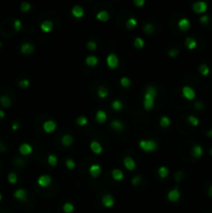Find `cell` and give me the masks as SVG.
Masks as SVG:
<instances>
[{"instance_id":"52","label":"cell","mask_w":212,"mask_h":213,"mask_svg":"<svg viewBox=\"0 0 212 213\" xmlns=\"http://www.w3.org/2000/svg\"><path fill=\"white\" fill-rule=\"evenodd\" d=\"M175 177H176V180L178 182H180L181 180H182V178H183V171H177L176 173V176H175Z\"/></svg>"},{"instance_id":"44","label":"cell","mask_w":212,"mask_h":213,"mask_svg":"<svg viewBox=\"0 0 212 213\" xmlns=\"http://www.w3.org/2000/svg\"><path fill=\"white\" fill-rule=\"evenodd\" d=\"M86 48L89 50V51H96V49H97V43L93 40L89 41L86 44Z\"/></svg>"},{"instance_id":"56","label":"cell","mask_w":212,"mask_h":213,"mask_svg":"<svg viewBox=\"0 0 212 213\" xmlns=\"http://www.w3.org/2000/svg\"><path fill=\"white\" fill-rule=\"evenodd\" d=\"M4 117H5V112L2 109H0V119H4Z\"/></svg>"},{"instance_id":"34","label":"cell","mask_w":212,"mask_h":213,"mask_svg":"<svg viewBox=\"0 0 212 213\" xmlns=\"http://www.w3.org/2000/svg\"><path fill=\"white\" fill-rule=\"evenodd\" d=\"M62 210H64L65 213H73L74 210H75V207L72 203H65L64 206H62Z\"/></svg>"},{"instance_id":"40","label":"cell","mask_w":212,"mask_h":213,"mask_svg":"<svg viewBox=\"0 0 212 213\" xmlns=\"http://www.w3.org/2000/svg\"><path fill=\"white\" fill-rule=\"evenodd\" d=\"M155 29V26L153 23H147L145 26H144V31L146 32L147 34H151Z\"/></svg>"},{"instance_id":"28","label":"cell","mask_w":212,"mask_h":213,"mask_svg":"<svg viewBox=\"0 0 212 213\" xmlns=\"http://www.w3.org/2000/svg\"><path fill=\"white\" fill-rule=\"evenodd\" d=\"M199 72L202 76H208L210 73V68L208 67L207 64H201L199 67Z\"/></svg>"},{"instance_id":"37","label":"cell","mask_w":212,"mask_h":213,"mask_svg":"<svg viewBox=\"0 0 212 213\" xmlns=\"http://www.w3.org/2000/svg\"><path fill=\"white\" fill-rule=\"evenodd\" d=\"M87 122H89V119L85 116H80L78 117L77 119H76V123H77L78 126H81V127H84V126L87 125Z\"/></svg>"},{"instance_id":"47","label":"cell","mask_w":212,"mask_h":213,"mask_svg":"<svg viewBox=\"0 0 212 213\" xmlns=\"http://www.w3.org/2000/svg\"><path fill=\"white\" fill-rule=\"evenodd\" d=\"M29 84H30V81L28 79H23V80H21V81L19 82V85H20L21 88H28V86H29Z\"/></svg>"},{"instance_id":"11","label":"cell","mask_w":212,"mask_h":213,"mask_svg":"<svg viewBox=\"0 0 212 213\" xmlns=\"http://www.w3.org/2000/svg\"><path fill=\"white\" fill-rule=\"evenodd\" d=\"M72 15L75 17L76 19H81L84 16V8L79 4H76L72 7Z\"/></svg>"},{"instance_id":"46","label":"cell","mask_w":212,"mask_h":213,"mask_svg":"<svg viewBox=\"0 0 212 213\" xmlns=\"http://www.w3.org/2000/svg\"><path fill=\"white\" fill-rule=\"evenodd\" d=\"M179 53H180V51H179L178 48H173V49H170L169 51V56L172 58H175L179 55Z\"/></svg>"},{"instance_id":"22","label":"cell","mask_w":212,"mask_h":213,"mask_svg":"<svg viewBox=\"0 0 212 213\" xmlns=\"http://www.w3.org/2000/svg\"><path fill=\"white\" fill-rule=\"evenodd\" d=\"M111 177L115 181H122L124 179V173L119 168H115L111 171Z\"/></svg>"},{"instance_id":"58","label":"cell","mask_w":212,"mask_h":213,"mask_svg":"<svg viewBox=\"0 0 212 213\" xmlns=\"http://www.w3.org/2000/svg\"><path fill=\"white\" fill-rule=\"evenodd\" d=\"M209 154L212 156V148H210V150H209Z\"/></svg>"},{"instance_id":"33","label":"cell","mask_w":212,"mask_h":213,"mask_svg":"<svg viewBox=\"0 0 212 213\" xmlns=\"http://www.w3.org/2000/svg\"><path fill=\"white\" fill-rule=\"evenodd\" d=\"M187 122L190 124L192 127H196V126H199V124H200V119H199L198 117L192 116V114L189 117H187Z\"/></svg>"},{"instance_id":"13","label":"cell","mask_w":212,"mask_h":213,"mask_svg":"<svg viewBox=\"0 0 212 213\" xmlns=\"http://www.w3.org/2000/svg\"><path fill=\"white\" fill-rule=\"evenodd\" d=\"M123 162H124V166H125V167L128 171H134V169L136 168V163H135L134 159L131 158L130 156H126V157L124 158Z\"/></svg>"},{"instance_id":"10","label":"cell","mask_w":212,"mask_h":213,"mask_svg":"<svg viewBox=\"0 0 212 213\" xmlns=\"http://www.w3.org/2000/svg\"><path fill=\"white\" fill-rule=\"evenodd\" d=\"M89 175H91V178H98L102 173V168L99 164L97 163H94L89 166Z\"/></svg>"},{"instance_id":"20","label":"cell","mask_w":212,"mask_h":213,"mask_svg":"<svg viewBox=\"0 0 212 213\" xmlns=\"http://www.w3.org/2000/svg\"><path fill=\"white\" fill-rule=\"evenodd\" d=\"M98 62H99V59H98V57L95 55H89L85 58V64L89 67H91V68L96 67L98 65Z\"/></svg>"},{"instance_id":"32","label":"cell","mask_w":212,"mask_h":213,"mask_svg":"<svg viewBox=\"0 0 212 213\" xmlns=\"http://www.w3.org/2000/svg\"><path fill=\"white\" fill-rule=\"evenodd\" d=\"M98 96H99L101 99H104L108 96V88H105V86H99L98 88V92H97Z\"/></svg>"},{"instance_id":"18","label":"cell","mask_w":212,"mask_h":213,"mask_svg":"<svg viewBox=\"0 0 212 213\" xmlns=\"http://www.w3.org/2000/svg\"><path fill=\"white\" fill-rule=\"evenodd\" d=\"M185 46L188 50H193L198 46V42L196 41V39L191 38V36H187L185 39Z\"/></svg>"},{"instance_id":"8","label":"cell","mask_w":212,"mask_h":213,"mask_svg":"<svg viewBox=\"0 0 212 213\" xmlns=\"http://www.w3.org/2000/svg\"><path fill=\"white\" fill-rule=\"evenodd\" d=\"M102 205L104 206L105 208H111L115 206V199L111 194H104L102 197Z\"/></svg>"},{"instance_id":"1","label":"cell","mask_w":212,"mask_h":213,"mask_svg":"<svg viewBox=\"0 0 212 213\" xmlns=\"http://www.w3.org/2000/svg\"><path fill=\"white\" fill-rule=\"evenodd\" d=\"M157 97V91L154 86H148L144 96V108L148 111L153 109L155 104V98Z\"/></svg>"},{"instance_id":"14","label":"cell","mask_w":212,"mask_h":213,"mask_svg":"<svg viewBox=\"0 0 212 213\" xmlns=\"http://www.w3.org/2000/svg\"><path fill=\"white\" fill-rule=\"evenodd\" d=\"M89 148H91L93 153L98 154V155L103 152V147H102L101 143L99 142H97V140H93V142H91V143H89Z\"/></svg>"},{"instance_id":"50","label":"cell","mask_w":212,"mask_h":213,"mask_svg":"<svg viewBox=\"0 0 212 213\" xmlns=\"http://www.w3.org/2000/svg\"><path fill=\"white\" fill-rule=\"evenodd\" d=\"M204 103L203 102H201V101H198V102H196L194 103V108H196V110H203L204 109Z\"/></svg>"},{"instance_id":"48","label":"cell","mask_w":212,"mask_h":213,"mask_svg":"<svg viewBox=\"0 0 212 213\" xmlns=\"http://www.w3.org/2000/svg\"><path fill=\"white\" fill-rule=\"evenodd\" d=\"M14 28L16 31H20L22 29V22L20 20H15L14 22Z\"/></svg>"},{"instance_id":"45","label":"cell","mask_w":212,"mask_h":213,"mask_svg":"<svg viewBox=\"0 0 212 213\" xmlns=\"http://www.w3.org/2000/svg\"><path fill=\"white\" fill-rule=\"evenodd\" d=\"M141 181H143V179H141V176H134L132 178V180H131V183H132L133 186H137L141 183Z\"/></svg>"},{"instance_id":"9","label":"cell","mask_w":212,"mask_h":213,"mask_svg":"<svg viewBox=\"0 0 212 213\" xmlns=\"http://www.w3.org/2000/svg\"><path fill=\"white\" fill-rule=\"evenodd\" d=\"M51 183H52V179L49 175H42L38 179L39 186H41V187H43V188L48 187Z\"/></svg>"},{"instance_id":"51","label":"cell","mask_w":212,"mask_h":213,"mask_svg":"<svg viewBox=\"0 0 212 213\" xmlns=\"http://www.w3.org/2000/svg\"><path fill=\"white\" fill-rule=\"evenodd\" d=\"M134 5L137 7H141L145 5V0H134Z\"/></svg>"},{"instance_id":"41","label":"cell","mask_w":212,"mask_h":213,"mask_svg":"<svg viewBox=\"0 0 212 213\" xmlns=\"http://www.w3.org/2000/svg\"><path fill=\"white\" fill-rule=\"evenodd\" d=\"M120 83L123 88H129L131 85V80L128 77H122L120 79Z\"/></svg>"},{"instance_id":"25","label":"cell","mask_w":212,"mask_h":213,"mask_svg":"<svg viewBox=\"0 0 212 213\" xmlns=\"http://www.w3.org/2000/svg\"><path fill=\"white\" fill-rule=\"evenodd\" d=\"M110 127L112 128L113 130H115V131H122V130H124L125 126H124V124L122 123L121 121H119V119H113L110 124Z\"/></svg>"},{"instance_id":"54","label":"cell","mask_w":212,"mask_h":213,"mask_svg":"<svg viewBox=\"0 0 212 213\" xmlns=\"http://www.w3.org/2000/svg\"><path fill=\"white\" fill-rule=\"evenodd\" d=\"M6 150V148H5V145H3L1 142H0V152H4Z\"/></svg>"},{"instance_id":"55","label":"cell","mask_w":212,"mask_h":213,"mask_svg":"<svg viewBox=\"0 0 212 213\" xmlns=\"http://www.w3.org/2000/svg\"><path fill=\"white\" fill-rule=\"evenodd\" d=\"M207 193H208L209 197H212V185L209 186V188H208V191H207Z\"/></svg>"},{"instance_id":"39","label":"cell","mask_w":212,"mask_h":213,"mask_svg":"<svg viewBox=\"0 0 212 213\" xmlns=\"http://www.w3.org/2000/svg\"><path fill=\"white\" fill-rule=\"evenodd\" d=\"M7 180L8 182H10V184H16L17 181H18V176H17L16 173H14V171H12V173L8 174L7 176Z\"/></svg>"},{"instance_id":"12","label":"cell","mask_w":212,"mask_h":213,"mask_svg":"<svg viewBox=\"0 0 212 213\" xmlns=\"http://www.w3.org/2000/svg\"><path fill=\"white\" fill-rule=\"evenodd\" d=\"M33 149H32L31 145L27 142H24V143H21L20 147H19V152H20L21 155L23 156H27V155H30L32 153Z\"/></svg>"},{"instance_id":"2","label":"cell","mask_w":212,"mask_h":213,"mask_svg":"<svg viewBox=\"0 0 212 213\" xmlns=\"http://www.w3.org/2000/svg\"><path fill=\"white\" fill-rule=\"evenodd\" d=\"M138 145L144 152H148V153L156 151V149L158 148V145L154 140H141Z\"/></svg>"},{"instance_id":"29","label":"cell","mask_w":212,"mask_h":213,"mask_svg":"<svg viewBox=\"0 0 212 213\" xmlns=\"http://www.w3.org/2000/svg\"><path fill=\"white\" fill-rule=\"evenodd\" d=\"M158 175H159V177L161 178V179H165V178H167L169 177V175H170V171H169V168H167V166H160L158 168Z\"/></svg>"},{"instance_id":"43","label":"cell","mask_w":212,"mask_h":213,"mask_svg":"<svg viewBox=\"0 0 212 213\" xmlns=\"http://www.w3.org/2000/svg\"><path fill=\"white\" fill-rule=\"evenodd\" d=\"M65 166H67L68 169H74L76 166V163L72 158H68V159L65 160Z\"/></svg>"},{"instance_id":"21","label":"cell","mask_w":212,"mask_h":213,"mask_svg":"<svg viewBox=\"0 0 212 213\" xmlns=\"http://www.w3.org/2000/svg\"><path fill=\"white\" fill-rule=\"evenodd\" d=\"M53 27H54L53 22L50 20H45L41 24V29H42L44 32H47V33L51 31V30L53 29Z\"/></svg>"},{"instance_id":"16","label":"cell","mask_w":212,"mask_h":213,"mask_svg":"<svg viewBox=\"0 0 212 213\" xmlns=\"http://www.w3.org/2000/svg\"><path fill=\"white\" fill-rule=\"evenodd\" d=\"M178 27H179V29L182 30V31H187V30L190 28V21H189L187 18L180 19L178 22Z\"/></svg>"},{"instance_id":"53","label":"cell","mask_w":212,"mask_h":213,"mask_svg":"<svg viewBox=\"0 0 212 213\" xmlns=\"http://www.w3.org/2000/svg\"><path fill=\"white\" fill-rule=\"evenodd\" d=\"M12 128L13 130H18L19 128H20V125H19V123L17 121L13 122V125H12Z\"/></svg>"},{"instance_id":"15","label":"cell","mask_w":212,"mask_h":213,"mask_svg":"<svg viewBox=\"0 0 212 213\" xmlns=\"http://www.w3.org/2000/svg\"><path fill=\"white\" fill-rule=\"evenodd\" d=\"M14 197H16L18 201L21 202H25L27 200V191L23 188H19L14 192Z\"/></svg>"},{"instance_id":"5","label":"cell","mask_w":212,"mask_h":213,"mask_svg":"<svg viewBox=\"0 0 212 213\" xmlns=\"http://www.w3.org/2000/svg\"><path fill=\"white\" fill-rule=\"evenodd\" d=\"M182 95H183V97H184L185 99L189 100V101L193 100L194 98H196V91H194L192 88H190V86H188V85L183 86V88H182Z\"/></svg>"},{"instance_id":"3","label":"cell","mask_w":212,"mask_h":213,"mask_svg":"<svg viewBox=\"0 0 212 213\" xmlns=\"http://www.w3.org/2000/svg\"><path fill=\"white\" fill-rule=\"evenodd\" d=\"M106 62H107V66L109 67L110 69L115 70L119 67V57L117 56V54L115 53H109L106 57Z\"/></svg>"},{"instance_id":"27","label":"cell","mask_w":212,"mask_h":213,"mask_svg":"<svg viewBox=\"0 0 212 213\" xmlns=\"http://www.w3.org/2000/svg\"><path fill=\"white\" fill-rule=\"evenodd\" d=\"M0 104H1L4 108H8L10 105H12V100H10V98L6 95L1 96V97H0Z\"/></svg>"},{"instance_id":"38","label":"cell","mask_w":212,"mask_h":213,"mask_svg":"<svg viewBox=\"0 0 212 213\" xmlns=\"http://www.w3.org/2000/svg\"><path fill=\"white\" fill-rule=\"evenodd\" d=\"M144 46H145V41L141 38H135L134 40V47L136 49H143Z\"/></svg>"},{"instance_id":"59","label":"cell","mask_w":212,"mask_h":213,"mask_svg":"<svg viewBox=\"0 0 212 213\" xmlns=\"http://www.w3.org/2000/svg\"><path fill=\"white\" fill-rule=\"evenodd\" d=\"M1 200H2V194L0 193V201H1Z\"/></svg>"},{"instance_id":"23","label":"cell","mask_w":212,"mask_h":213,"mask_svg":"<svg viewBox=\"0 0 212 213\" xmlns=\"http://www.w3.org/2000/svg\"><path fill=\"white\" fill-rule=\"evenodd\" d=\"M74 142V138L72 135H70V134H64V135L62 136V145H65V147H70V145H72Z\"/></svg>"},{"instance_id":"36","label":"cell","mask_w":212,"mask_h":213,"mask_svg":"<svg viewBox=\"0 0 212 213\" xmlns=\"http://www.w3.org/2000/svg\"><path fill=\"white\" fill-rule=\"evenodd\" d=\"M137 26V20L135 18H129L126 22V27L128 29H133Z\"/></svg>"},{"instance_id":"42","label":"cell","mask_w":212,"mask_h":213,"mask_svg":"<svg viewBox=\"0 0 212 213\" xmlns=\"http://www.w3.org/2000/svg\"><path fill=\"white\" fill-rule=\"evenodd\" d=\"M30 8H31V4H30L29 2H22L20 4V10L21 12L23 13H26L28 12V10H30Z\"/></svg>"},{"instance_id":"57","label":"cell","mask_w":212,"mask_h":213,"mask_svg":"<svg viewBox=\"0 0 212 213\" xmlns=\"http://www.w3.org/2000/svg\"><path fill=\"white\" fill-rule=\"evenodd\" d=\"M206 135H207V136H208V137H210V138H212V129H210V130H208V131H207Z\"/></svg>"},{"instance_id":"6","label":"cell","mask_w":212,"mask_h":213,"mask_svg":"<svg viewBox=\"0 0 212 213\" xmlns=\"http://www.w3.org/2000/svg\"><path fill=\"white\" fill-rule=\"evenodd\" d=\"M56 123L53 121V119H48L45 123L43 124V130L46 132V133H52L56 130Z\"/></svg>"},{"instance_id":"30","label":"cell","mask_w":212,"mask_h":213,"mask_svg":"<svg viewBox=\"0 0 212 213\" xmlns=\"http://www.w3.org/2000/svg\"><path fill=\"white\" fill-rule=\"evenodd\" d=\"M123 103L120 100H115V101L111 102V108H112L115 111H121L123 109Z\"/></svg>"},{"instance_id":"19","label":"cell","mask_w":212,"mask_h":213,"mask_svg":"<svg viewBox=\"0 0 212 213\" xmlns=\"http://www.w3.org/2000/svg\"><path fill=\"white\" fill-rule=\"evenodd\" d=\"M96 121L99 124H104L107 121V114L104 110H98L96 112V117H95Z\"/></svg>"},{"instance_id":"7","label":"cell","mask_w":212,"mask_h":213,"mask_svg":"<svg viewBox=\"0 0 212 213\" xmlns=\"http://www.w3.org/2000/svg\"><path fill=\"white\" fill-rule=\"evenodd\" d=\"M180 197H181V193L179 191L178 188H173L169 191L167 193V199H169L170 202H173V203H176L180 200Z\"/></svg>"},{"instance_id":"17","label":"cell","mask_w":212,"mask_h":213,"mask_svg":"<svg viewBox=\"0 0 212 213\" xmlns=\"http://www.w3.org/2000/svg\"><path fill=\"white\" fill-rule=\"evenodd\" d=\"M20 50H21V53L29 55V54H31L32 52L34 51V46L32 44H30V43H24L21 46Z\"/></svg>"},{"instance_id":"26","label":"cell","mask_w":212,"mask_h":213,"mask_svg":"<svg viewBox=\"0 0 212 213\" xmlns=\"http://www.w3.org/2000/svg\"><path fill=\"white\" fill-rule=\"evenodd\" d=\"M97 19L99 21H101V22H106V21L109 20V14L107 10H100L99 13L97 14Z\"/></svg>"},{"instance_id":"4","label":"cell","mask_w":212,"mask_h":213,"mask_svg":"<svg viewBox=\"0 0 212 213\" xmlns=\"http://www.w3.org/2000/svg\"><path fill=\"white\" fill-rule=\"evenodd\" d=\"M192 10L196 14H203L208 10V4L205 1H196L192 4Z\"/></svg>"},{"instance_id":"24","label":"cell","mask_w":212,"mask_h":213,"mask_svg":"<svg viewBox=\"0 0 212 213\" xmlns=\"http://www.w3.org/2000/svg\"><path fill=\"white\" fill-rule=\"evenodd\" d=\"M191 154L194 158H200L203 155V148L200 145H194L191 149Z\"/></svg>"},{"instance_id":"60","label":"cell","mask_w":212,"mask_h":213,"mask_svg":"<svg viewBox=\"0 0 212 213\" xmlns=\"http://www.w3.org/2000/svg\"><path fill=\"white\" fill-rule=\"evenodd\" d=\"M1 46H2V43H1V42H0V47H1Z\"/></svg>"},{"instance_id":"49","label":"cell","mask_w":212,"mask_h":213,"mask_svg":"<svg viewBox=\"0 0 212 213\" xmlns=\"http://www.w3.org/2000/svg\"><path fill=\"white\" fill-rule=\"evenodd\" d=\"M209 20H210V17L208 15H203L200 17V22L202 24H207L209 22Z\"/></svg>"},{"instance_id":"31","label":"cell","mask_w":212,"mask_h":213,"mask_svg":"<svg viewBox=\"0 0 212 213\" xmlns=\"http://www.w3.org/2000/svg\"><path fill=\"white\" fill-rule=\"evenodd\" d=\"M159 125H160V127H162V128H167V127H170V119L169 117H167V116L161 117L160 119H159Z\"/></svg>"},{"instance_id":"35","label":"cell","mask_w":212,"mask_h":213,"mask_svg":"<svg viewBox=\"0 0 212 213\" xmlns=\"http://www.w3.org/2000/svg\"><path fill=\"white\" fill-rule=\"evenodd\" d=\"M48 163L50 164L51 166H55L56 164H57L58 162V158L56 155H54V154H50V155H48Z\"/></svg>"}]
</instances>
